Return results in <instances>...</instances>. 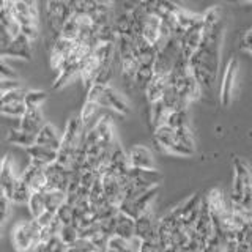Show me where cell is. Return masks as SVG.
Masks as SVG:
<instances>
[{"mask_svg":"<svg viewBox=\"0 0 252 252\" xmlns=\"http://www.w3.org/2000/svg\"><path fill=\"white\" fill-rule=\"evenodd\" d=\"M73 46H74L73 41H68V39L62 36L55 38V41L52 44V51H51V63L55 69H59L62 63L69 57L71 51H73Z\"/></svg>","mask_w":252,"mask_h":252,"instance_id":"22","label":"cell"},{"mask_svg":"<svg viewBox=\"0 0 252 252\" xmlns=\"http://www.w3.org/2000/svg\"><path fill=\"white\" fill-rule=\"evenodd\" d=\"M87 101L94 102L99 107L112 109L120 115L129 114V106L126 104V101L110 85L109 87L92 85L89 92H87Z\"/></svg>","mask_w":252,"mask_h":252,"instance_id":"2","label":"cell"},{"mask_svg":"<svg viewBox=\"0 0 252 252\" xmlns=\"http://www.w3.org/2000/svg\"><path fill=\"white\" fill-rule=\"evenodd\" d=\"M159 27H161L159 16L152 13L145 16L144 24H142V30H140V36L144 38L148 44L156 46L158 49H159Z\"/></svg>","mask_w":252,"mask_h":252,"instance_id":"18","label":"cell"},{"mask_svg":"<svg viewBox=\"0 0 252 252\" xmlns=\"http://www.w3.org/2000/svg\"><path fill=\"white\" fill-rule=\"evenodd\" d=\"M156 227L158 222L152 213L147 211L145 215L134 220V238L140 240L142 243H156Z\"/></svg>","mask_w":252,"mask_h":252,"instance_id":"14","label":"cell"},{"mask_svg":"<svg viewBox=\"0 0 252 252\" xmlns=\"http://www.w3.org/2000/svg\"><path fill=\"white\" fill-rule=\"evenodd\" d=\"M156 195H158V188H152V189H148V191H145L142 195H139L137 199L123 200L120 205H118V213H122V215L136 220L139 216L145 215L147 211H150Z\"/></svg>","mask_w":252,"mask_h":252,"instance_id":"6","label":"cell"},{"mask_svg":"<svg viewBox=\"0 0 252 252\" xmlns=\"http://www.w3.org/2000/svg\"><path fill=\"white\" fill-rule=\"evenodd\" d=\"M188 123H189L188 109H178V110H173V112H169L165 126L170 129H178V128H183V126H188Z\"/></svg>","mask_w":252,"mask_h":252,"instance_id":"29","label":"cell"},{"mask_svg":"<svg viewBox=\"0 0 252 252\" xmlns=\"http://www.w3.org/2000/svg\"><path fill=\"white\" fill-rule=\"evenodd\" d=\"M167 87H169V76L153 74L147 85L145 92H144L147 96V101L150 104H152V102H156V101H161L165 90H167Z\"/></svg>","mask_w":252,"mask_h":252,"instance_id":"21","label":"cell"},{"mask_svg":"<svg viewBox=\"0 0 252 252\" xmlns=\"http://www.w3.org/2000/svg\"><path fill=\"white\" fill-rule=\"evenodd\" d=\"M27 155L30 156L32 161H38L44 165H49L54 164L57 161V152L49 148H44V147H39V145H32L30 148H27Z\"/></svg>","mask_w":252,"mask_h":252,"instance_id":"24","label":"cell"},{"mask_svg":"<svg viewBox=\"0 0 252 252\" xmlns=\"http://www.w3.org/2000/svg\"><path fill=\"white\" fill-rule=\"evenodd\" d=\"M71 213H73V208H71L69 205L63 203L59 207V210L55 211V219H57L62 225H69L71 224Z\"/></svg>","mask_w":252,"mask_h":252,"instance_id":"37","label":"cell"},{"mask_svg":"<svg viewBox=\"0 0 252 252\" xmlns=\"http://www.w3.org/2000/svg\"><path fill=\"white\" fill-rule=\"evenodd\" d=\"M155 142L161 148L167 150L170 153H175V155H181V156H191L194 153V150H189L186 147H183L177 140L175 137V132L173 129L167 128V126H162V128H158L155 129Z\"/></svg>","mask_w":252,"mask_h":252,"instance_id":"8","label":"cell"},{"mask_svg":"<svg viewBox=\"0 0 252 252\" xmlns=\"http://www.w3.org/2000/svg\"><path fill=\"white\" fill-rule=\"evenodd\" d=\"M93 246L90 241L87 240H77L74 241L73 244H69V246H66L65 252H93Z\"/></svg>","mask_w":252,"mask_h":252,"instance_id":"38","label":"cell"},{"mask_svg":"<svg viewBox=\"0 0 252 252\" xmlns=\"http://www.w3.org/2000/svg\"><path fill=\"white\" fill-rule=\"evenodd\" d=\"M46 14L49 27L59 35L62 27L65 26V22L71 18V8L68 2H49L46 3Z\"/></svg>","mask_w":252,"mask_h":252,"instance_id":"11","label":"cell"},{"mask_svg":"<svg viewBox=\"0 0 252 252\" xmlns=\"http://www.w3.org/2000/svg\"><path fill=\"white\" fill-rule=\"evenodd\" d=\"M35 144L39 147L54 150V152H59L60 144H62V137L59 136V132L55 131V128L52 125H43L41 129L38 131V134L35 136Z\"/></svg>","mask_w":252,"mask_h":252,"instance_id":"20","label":"cell"},{"mask_svg":"<svg viewBox=\"0 0 252 252\" xmlns=\"http://www.w3.org/2000/svg\"><path fill=\"white\" fill-rule=\"evenodd\" d=\"M236 76H238V60H236V57H232L225 65L222 82H220V90H219L220 104H222L224 107H227L228 104H230V101H232Z\"/></svg>","mask_w":252,"mask_h":252,"instance_id":"10","label":"cell"},{"mask_svg":"<svg viewBox=\"0 0 252 252\" xmlns=\"http://www.w3.org/2000/svg\"><path fill=\"white\" fill-rule=\"evenodd\" d=\"M110 81H112V65H104L99 66L96 76H94L93 85H99V87H109Z\"/></svg>","mask_w":252,"mask_h":252,"instance_id":"34","label":"cell"},{"mask_svg":"<svg viewBox=\"0 0 252 252\" xmlns=\"http://www.w3.org/2000/svg\"><path fill=\"white\" fill-rule=\"evenodd\" d=\"M54 219H55V215H52V213H49V211H44L43 215H39L35 220H36V224L39 225V228H46V227H49L52 224Z\"/></svg>","mask_w":252,"mask_h":252,"instance_id":"40","label":"cell"},{"mask_svg":"<svg viewBox=\"0 0 252 252\" xmlns=\"http://www.w3.org/2000/svg\"><path fill=\"white\" fill-rule=\"evenodd\" d=\"M47 98V93L43 90H27L24 96V106L26 109H38Z\"/></svg>","mask_w":252,"mask_h":252,"instance_id":"32","label":"cell"},{"mask_svg":"<svg viewBox=\"0 0 252 252\" xmlns=\"http://www.w3.org/2000/svg\"><path fill=\"white\" fill-rule=\"evenodd\" d=\"M59 240L65 244V246H69V244H73L74 241L79 240L77 236V230L73 227V225H62L60 232H59Z\"/></svg>","mask_w":252,"mask_h":252,"instance_id":"35","label":"cell"},{"mask_svg":"<svg viewBox=\"0 0 252 252\" xmlns=\"http://www.w3.org/2000/svg\"><path fill=\"white\" fill-rule=\"evenodd\" d=\"M233 170H235V178H233V189L232 194L228 197V200L233 203H240L241 197L244 192L252 191L251 185V169L248 162L241 159V158H235L233 159Z\"/></svg>","mask_w":252,"mask_h":252,"instance_id":"5","label":"cell"},{"mask_svg":"<svg viewBox=\"0 0 252 252\" xmlns=\"http://www.w3.org/2000/svg\"><path fill=\"white\" fill-rule=\"evenodd\" d=\"M167 109L164 107L162 101H156L150 104V123H152L153 129L162 128L165 126V122H167Z\"/></svg>","mask_w":252,"mask_h":252,"instance_id":"26","label":"cell"},{"mask_svg":"<svg viewBox=\"0 0 252 252\" xmlns=\"http://www.w3.org/2000/svg\"><path fill=\"white\" fill-rule=\"evenodd\" d=\"M32 252H47V249H46V246H44L43 243H39V244H36L35 249L32 251Z\"/></svg>","mask_w":252,"mask_h":252,"instance_id":"43","label":"cell"},{"mask_svg":"<svg viewBox=\"0 0 252 252\" xmlns=\"http://www.w3.org/2000/svg\"><path fill=\"white\" fill-rule=\"evenodd\" d=\"M0 165H2V161H0Z\"/></svg>","mask_w":252,"mask_h":252,"instance_id":"46","label":"cell"},{"mask_svg":"<svg viewBox=\"0 0 252 252\" xmlns=\"http://www.w3.org/2000/svg\"><path fill=\"white\" fill-rule=\"evenodd\" d=\"M30 194H32V191L29 189V186L18 177V180L14 181L13 189H11V194H10V197H8V199H10V202H13V203L22 205V203H27Z\"/></svg>","mask_w":252,"mask_h":252,"instance_id":"27","label":"cell"},{"mask_svg":"<svg viewBox=\"0 0 252 252\" xmlns=\"http://www.w3.org/2000/svg\"><path fill=\"white\" fill-rule=\"evenodd\" d=\"M44 169H46L44 164L30 159L29 167L24 170V173L19 177L24 183L29 186V189L32 192H41L43 188L46 186L47 180H46V175H44Z\"/></svg>","mask_w":252,"mask_h":252,"instance_id":"13","label":"cell"},{"mask_svg":"<svg viewBox=\"0 0 252 252\" xmlns=\"http://www.w3.org/2000/svg\"><path fill=\"white\" fill-rule=\"evenodd\" d=\"M139 252H159V249H158L156 243H142Z\"/></svg>","mask_w":252,"mask_h":252,"instance_id":"42","label":"cell"},{"mask_svg":"<svg viewBox=\"0 0 252 252\" xmlns=\"http://www.w3.org/2000/svg\"><path fill=\"white\" fill-rule=\"evenodd\" d=\"M203 33L202 41L188 60V68L191 76L199 84L202 94H211L215 89L219 60H220V44H222L224 26H222V10L219 6L210 8L202 14Z\"/></svg>","mask_w":252,"mask_h":252,"instance_id":"1","label":"cell"},{"mask_svg":"<svg viewBox=\"0 0 252 252\" xmlns=\"http://www.w3.org/2000/svg\"><path fill=\"white\" fill-rule=\"evenodd\" d=\"M128 180L134 186H139V188H144V189H152V188H158V185H159L161 173L156 169H152V170L129 169Z\"/></svg>","mask_w":252,"mask_h":252,"instance_id":"16","label":"cell"},{"mask_svg":"<svg viewBox=\"0 0 252 252\" xmlns=\"http://www.w3.org/2000/svg\"><path fill=\"white\" fill-rule=\"evenodd\" d=\"M38 5L33 2H14V21L19 29H38Z\"/></svg>","mask_w":252,"mask_h":252,"instance_id":"12","label":"cell"},{"mask_svg":"<svg viewBox=\"0 0 252 252\" xmlns=\"http://www.w3.org/2000/svg\"><path fill=\"white\" fill-rule=\"evenodd\" d=\"M44 125V118L41 114V109H26V112L21 117V131L29 132L32 136H36L38 131L41 129V126Z\"/></svg>","mask_w":252,"mask_h":252,"instance_id":"19","label":"cell"},{"mask_svg":"<svg viewBox=\"0 0 252 252\" xmlns=\"http://www.w3.org/2000/svg\"><path fill=\"white\" fill-rule=\"evenodd\" d=\"M16 180H18V177H16V173H14L11 158L5 156L2 159V165H0V185H2V188H3L5 197H10Z\"/></svg>","mask_w":252,"mask_h":252,"instance_id":"23","label":"cell"},{"mask_svg":"<svg viewBox=\"0 0 252 252\" xmlns=\"http://www.w3.org/2000/svg\"><path fill=\"white\" fill-rule=\"evenodd\" d=\"M10 207L11 202L8 197H0V224H3L8 215H10Z\"/></svg>","mask_w":252,"mask_h":252,"instance_id":"39","label":"cell"},{"mask_svg":"<svg viewBox=\"0 0 252 252\" xmlns=\"http://www.w3.org/2000/svg\"><path fill=\"white\" fill-rule=\"evenodd\" d=\"M27 205H29L32 219H36L39 215H43V213L46 211L44 197H43L41 192H32L30 197H29V200H27Z\"/></svg>","mask_w":252,"mask_h":252,"instance_id":"31","label":"cell"},{"mask_svg":"<svg viewBox=\"0 0 252 252\" xmlns=\"http://www.w3.org/2000/svg\"><path fill=\"white\" fill-rule=\"evenodd\" d=\"M173 132H175V137L181 145L189 150H194V134H192L191 128H189V125L183 126V128L173 129Z\"/></svg>","mask_w":252,"mask_h":252,"instance_id":"33","label":"cell"},{"mask_svg":"<svg viewBox=\"0 0 252 252\" xmlns=\"http://www.w3.org/2000/svg\"><path fill=\"white\" fill-rule=\"evenodd\" d=\"M26 112V106L24 102H11V104H3L0 106V114L10 115V117H22Z\"/></svg>","mask_w":252,"mask_h":252,"instance_id":"36","label":"cell"},{"mask_svg":"<svg viewBox=\"0 0 252 252\" xmlns=\"http://www.w3.org/2000/svg\"><path fill=\"white\" fill-rule=\"evenodd\" d=\"M178 55H180L178 39L177 38L167 39V41L156 51L155 62H153V74L169 76L173 65H175V60L178 59Z\"/></svg>","mask_w":252,"mask_h":252,"instance_id":"4","label":"cell"},{"mask_svg":"<svg viewBox=\"0 0 252 252\" xmlns=\"http://www.w3.org/2000/svg\"><path fill=\"white\" fill-rule=\"evenodd\" d=\"M44 197V207H46V211L52 213L55 215V211L59 210L60 205L65 203V192L62 191H51V192H46L43 194Z\"/></svg>","mask_w":252,"mask_h":252,"instance_id":"30","label":"cell"},{"mask_svg":"<svg viewBox=\"0 0 252 252\" xmlns=\"http://www.w3.org/2000/svg\"><path fill=\"white\" fill-rule=\"evenodd\" d=\"M0 235H2V224H0Z\"/></svg>","mask_w":252,"mask_h":252,"instance_id":"45","label":"cell"},{"mask_svg":"<svg viewBox=\"0 0 252 252\" xmlns=\"http://www.w3.org/2000/svg\"><path fill=\"white\" fill-rule=\"evenodd\" d=\"M82 137H84V126L81 123V118H79V115H73L68 120L66 129L63 132L62 144H60L59 150L69 152V153L76 152V148L79 144H81Z\"/></svg>","mask_w":252,"mask_h":252,"instance_id":"9","label":"cell"},{"mask_svg":"<svg viewBox=\"0 0 252 252\" xmlns=\"http://www.w3.org/2000/svg\"><path fill=\"white\" fill-rule=\"evenodd\" d=\"M60 252H65V251H60Z\"/></svg>","mask_w":252,"mask_h":252,"instance_id":"48","label":"cell"},{"mask_svg":"<svg viewBox=\"0 0 252 252\" xmlns=\"http://www.w3.org/2000/svg\"><path fill=\"white\" fill-rule=\"evenodd\" d=\"M128 164L131 169H155V159L150 148L144 145H134L128 153Z\"/></svg>","mask_w":252,"mask_h":252,"instance_id":"17","label":"cell"},{"mask_svg":"<svg viewBox=\"0 0 252 252\" xmlns=\"http://www.w3.org/2000/svg\"><path fill=\"white\" fill-rule=\"evenodd\" d=\"M8 142L18 145V147H24V148H30L32 145H35V136H32L29 132H24L21 129H11L8 132Z\"/></svg>","mask_w":252,"mask_h":252,"instance_id":"28","label":"cell"},{"mask_svg":"<svg viewBox=\"0 0 252 252\" xmlns=\"http://www.w3.org/2000/svg\"><path fill=\"white\" fill-rule=\"evenodd\" d=\"M93 252H98V251H93Z\"/></svg>","mask_w":252,"mask_h":252,"instance_id":"47","label":"cell"},{"mask_svg":"<svg viewBox=\"0 0 252 252\" xmlns=\"http://www.w3.org/2000/svg\"><path fill=\"white\" fill-rule=\"evenodd\" d=\"M0 57H11V59H21V60H30L32 57V41L19 33L16 38L11 39V43L8 44L5 49L0 52Z\"/></svg>","mask_w":252,"mask_h":252,"instance_id":"15","label":"cell"},{"mask_svg":"<svg viewBox=\"0 0 252 252\" xmlns=\"http://www.w3.org/2000/svg\"><path fill=\"white\" fill-rule=\"evenodd\" d=\"M240 49H243L244 52H249L251 51V29H248L246 33H244V36L241 38Z\"/></svg>","mask_w":252,"mask_h":252,"instance_id":"41","label":"cell"},{"mask_svg":"<svg viewBox=\"0 0 252 252\" xmlns=\"http://www.w3.org/2000/svg\"><path fill=\"white\" fill-rule=\"evenodd\" d=\"M0 197H5V192H3V188L0 185Z\"/></svg>","mask_w":252,"mask_h":252,"instance_id":"44","label":"cell"},{"mask_svg":"<svg viewBox=\"0 0 252 252\" xmlns=\"http://www.w3.org/2000/svg\"><path fill=\"white\" fill-rule=\"evenodd\" d=\"M39 225L35 219L24 220L18 224L13 232V243L14 248L19 252H32L36 244H39Z\"/></svg>","mask_w":252,"mask_h":252,"instance_id":"3","label":"cell"},{"mask_svg":"<svg viewBox=\"0 0 252 252\" xmlns=\"http://www.w3.org/2000/svg\"><path fill=\"white\" fill-rule=\"evenodd\" d=\"M123 240H132L134 238V219L128 218L118 213L115 216V235Z\"/></svg>","mask_w":252,"mask_h":252,"instance_id":"25","label":"cell"},{"mask_svg":"<svg viewBox=\"0 0 252 252\" xmlns=\"http://www.w3.org/2000/svg\"><path fill=\"white\" fill-rule=\"evenodd\" d=\"M202 33H203V19L202 14L199 16V19L194 22L192 27H189L186 32L181 33L178 38V47H180V54L185 60H189L192 57V54L197 51L200 41H202Z\"/></svg>","mask_w":252,"mask_h":252,"instance_id":"7","label":"cell"}]
</instances>
